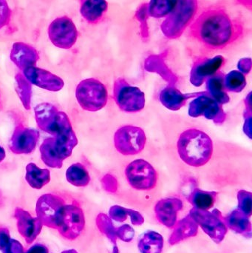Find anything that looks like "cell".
Segmentation results:
<instances>
[{
    "instance_id": "1",
    "label": "cell",
    "mask_w": 252,
    "mask_h": 253,
    "mask_svg": "<svg viewBox=\"0 0 252 253\" xmlns=\"http://www.w3.org/2000/svg\"><path fill=\"white\" fill-rule=\"evenodd\" d=\"M251 32V19L241 7L217 2L203 9L191 22L187 37L198 55L227 51L241 44Z\"/></svg>"
},
{
    "instance_id": "2",
    "label": "cell",
    "mask_w": 252,
    "mask_h": 253,
    "mask_svg": "<svg viewBox=\"0 0 252 253\" xmlns=\"http://www.w3.org/2000/svg\"><path fill=\"white\" fill-rule=\"evenodd\" d=\"M176 151L180 160L194 168H205L203 179L208 180V165L211 162L213 184L232 186L221 168L214 161V144L207 132L198 128H189L180 132L176 141Z\"/></svg>"
},
{
    "instance_id": "3",
    "label": "cell",
    "mask_w": 252,
    "mask_h": 253,
    "mask_svg": "<svg viewBox=\"0 0 252 253\" xmlns=\"http://www.w3.org/2000/svg\"><path fill=\"white\" fill-rule=\"evenodd\" d=\"M124 181L118 182L119 197L139 208H148L155 202L159 193V178L156 169L144 159L130 162L124 172ZM121 198V199H122Z\"/></svg>"
},
{
    "instance_id": "4",
    "label": "cell",
    "mask_w": 252,
    "mask_h": 253,
    "mask_svg": "<svg viewBox=\"0 0 252 253\" xmlns=\"http://www.w3.org/2000/svg\"><path fill=\"white\" fill-rule=\"evenodd\" d=\"M75 95L80 106L91 112L102 109L108 102L106 87L96 79L82 80L77 86Z\"/></svg>"
},
{
    "instance_id": "5",
    "label": "cell",
    "mask_w": 252,
    "mask_h": 253,
    "mask_svg": "<svg viewBox=\"0 0 252 253\" xmlns=\"http://www.w3.org/2000/svg\"><path fill=\"white\" fill-rule=\"evenodd\" d=\"M197 7L196 1H177L173 13L161 25L163 32L170 38L180 37L195 17Z\"/></svg>"
},
{
    "instance_id": "6",
    "label": "cell",
    "mask_w": 252,
    "mask_h": 253,
    "mask_svg": "<svg viewBox=\"0 0 252 253\" xmlns=\"http://www.w3.org/2000/svg\"><path fill=\"white\" fill-rule=\"evenodd\" d=\"M84 211L78 203L64 205L56 230L68 240H75L79 237L85 227Z\"/></svg>"
},
{
    "instance_id": "7",
    "label": "cell",
    "mask_w": 252,
    "mask_h": 253,
    "mask_svg": "<svg viewBox=\"0 0 252 253\" xmlns=\"http://www.w3.org/2000/svg\"><path fill=\"white\" fill-rule=\"evenodd\" d=\"M189 215L213 242L220 244L224 240L228 228L222 219L221 213L218 210H214L210 212L209 211L193 208L191 210Z\"/></svg>"
},
{
    "instance_id": "8",
    "label": "cell",
    "mask_w": 252,
    "mask_h": 253,
    "mask_svg": "<svg viewBox=\"0 0 252 253\" xmlns=\"http://www.w3.org/2000/svg\"><path fill=\"white\" fill-rule=\"evenodd\" d=\"M114 144L115 149L121 154L134 156L144 149L146 144V133L139 126H124L115 132Z\"/></svg>"
},
{
    "instance_id": "9",
    "label": "cell",
    "mask_w": 252,
    "mask_h": 253,
    "mask_svg": "<svg viewBox=\"0 0 252 253\" xmlns=\"http://www.w3.org/2000/svg\"><path fill=\"white\" fill-rule=\"evenodd\" d=\"M114 96L115 102L121 111L138 112L144 108V93L138 87L129 85L123 79L115 81Z\"/></svg>"
},
{
    "instance_id": "10",
    "label": "cell",
    "mask_w": 252,
    "mask_h": 253,
    "mask_svg": "<svg viewBox=\"0 0 252 253\" xmlns=\"http://www.w3.org/2000/svg\"><path fill=\"white\" fill-rule=\"evenodd\" d=\"M48 36L53 45L59 48L70 49L76 42L78 31L72 20L68 16H62L50 23Z\"/></svg>"
},
{
    "instance_id": "11",
    "label": "cell",
    "mask_w": 252,
    "mask_h": 253,
    "mask_svg": "<svg viewBox=\"0 0 252 253\" xmlns=\"http://www.w3.org/2000/svg\"><path fill=\"white\" fill-rule=\"evenodd\" d=\"M55 146L62 159L69 157L74 147L78 144V138L72 129L66 114L59 111L58 123L55 131Z\"/></svg>"
},
{
    "instance_id": "12",
    "label": "cell",
    "mask_w": 252,
    "mask_h": 253,
    "mask_svg": "<svg viewBox=\"0 0 252 253\" xmlns=\"http://www.w3.org/2000/svg\"><path fill=\"white\" fill-rule=\"evenodd\" d=\"M62 198L53 194L41 196L36 206L37 218L43 225L57 229L61 211L65 205Z\"/></svg>"
},
{
    "instance_id": "13",
    "label": "cell",
    "mask_w": 252,
    "mask_h": 253,
    "mask_svg": "<svg viewBox=\"0 0 252 253\" xmlns=\"http://www.w3.org/2000/svg\"><path fill=\"white\" fill-rule=\"evenodd\" d=\"M189 114L192 117L204 116L216 123H223L226 120V114L220 105L212 98L203 95L191 102Z\"/></svg>"
},
{
    "instance_id": "14",
    "label": "cell",
    "mask_w": 252,
    "mask_h": 253,
    "mask_svg": "<svg viewBox=\"0 0 252 253\" xmlns=\"http://www.w3.org/2000/svg\"><path fill=\"white\" fill-rule=\"evenodd\" d=\"M24 71V76L31 84L49 91L57 92L64 87V81L50 71L37 67H31Z\"/></svg>"
},
{
    "instance_id": "15",
    "label": "cell",
    "mask_w": 252,
    "mask_h": 253,
    "mask_svg": "<svg viewBox=\"0 0 252 253\" xmlns=\"http://www.w3.org/2000/svg\"><path fill=\"white\" fill-rule=\"evenodd\" d=\"M39 138V132L25 127L22 125L16 126L12 135L10 149L16 154H27L35 148Z\"/></svg>"
},
{
    "instance_id": "16",
    "label": "cell",
    "mask_w": 252,
    "mask_h": 253,
    "mask_svg": "<svg viewBox=\"0 0 252 253\" xmlns=\"http://www.w3.org/2000/svg\"><path fill=\"white\" fill-rule=\"evenodd\" d=\"M183 206V202L179 198L161 199L155 206L157 219L167 228H173L177 223L178 212L182 210Z\"/></svg>"
},
{
    "instance_id": "17",
    "label": "cell",
    "mask_w": 252,
    "mask_h": 253,
    "mask_svg": "<svg viewBox=\"0 0 252 253\" xmlns=\"http://www.w3.org/2000/svg\"><path fill=\"white\" fill-rule=\"evenodd\" d=\"M225 63L222 56H217L213 59L201 58L194 64L191 72V82L195 86H201L204 79L214 75Z\"/></svg>"
},
{
    "instance_id": "18",
    "label": "cell",
    "mask_w": 252,
    "mask_h": 253,
    "mask_svg": "<svg viewBox=\"0 0 252 253\" xmlns=\"http://www.w3.org/2000/svg\"><path fill=\"white\" fill-rule=\"evenodd\" d=\"M15 218L17 221L18 231L21 236L27 243H33L42 230L43 224L40 220L38 218H33L28 212L21 208H16Z\"/></svg>"
},
{
    "instance_id": "19",
    "label": "cell",
    "mask_w": 252,
    "mask_h": 253,
    "mask_svg": "<svg viewBox=\"0 0 252 253\" xmlns=\"http://www.w3.org/2000/svg\"><path fill=\"white\" fill-rule=\"evenodd\" d=\"M12 62L22 71L35 66L39 59L38 52L32 46L23 42L13 44L10 53Z\"/></svg>"
},
{
    "instance_id": "20",
    "label": "cell",
    "mask_w": 252,
    "mask_h": 253,
    "mask_svg": "<svg viewBox=\"0 0 252 253\" xmlns=\"http://www.w3.org/2000/svg\"><path fill=\"white\" fill-rule=\"evenodd\" d=\"M58 111L50 103H42L34 108L36 121L40 129L53 135L57 123Z\"/></svg>"
},
{
    "instance_id": "21",
    "label": "cell",
    "mask_w": 252,
    "mask_h": 253,
    "mask_svg": "<svg viewBox=\"0 0 252 253\" xmlns=\"http://www.w3.org/2000/svg\"><path fill=\"white\" fill-rule=\"evenodd\" d=\"M198 224L189 215L176 223L169 239V243L170 245H177L189 238L195 237L198 235Z\"/></svg>"
},
{
    "instance_id": "22",
    "label": "cell",
    "mask_w": 252,
    "mask_h": 253,
    "mask_svg": "<svg viewBox=\"0 0 252 253\" xmlns=\"http://www.w3.org/2000/svg\"><path fill=\"white\" fill-rule=\"evenodd\" d=\"M249 218L241 210L236 209L225 218L224 223L228 229L235 233L245 237H251L252 224Z\"/></svg>"
},
{
    "instance_id": "23",
    "label": "cell",
    "mask_w": 252,
    "mask_h": 253,
    "mask_svg": "<svg viewBox=\"0 0 252 253\" xmlns=\"http://www.w3.org/2000/svg\"><path fill=\"white\" fill-rule=\"evenodd\" d=\"M108 9V3L102 0L81 1V14L90 23H96L103 17Z\"/></svg>"
},
{
    "instance_id": "24",
    "label": "cell",
    "mask_w": 252,
    "mask_h": 253,
    "mask_svg": "<svg viewBox=\"0 0 252 253\" xmlns=\"http://www.w3.org/2000/svg\"><path fill=\"white\" fill-rule=\"evenodd\" d=\"M25 179L31 187L38 190L50 182V171L47 169H41L35 164L29 163L26 166Z\"/></svg>"
},
{
    "instance_id": "25",
    "label": "cell",
    "mask_w": 252,
    "mask_h": 253,
    "mask_svg": "<svg viewBox=\"0 0 252 253\" xmlns=\"http://www.w3.org/2000/svg\"><path fill=\"white\" fill-rule=\"evenodd\" d=\"M164 245V238L160 233L149 231L141 238L138 248L141 253H161Z\"/></svg>"
},
{
    "instance_id": "26",
    "label": "cell",
    "mask_w": 252,
    "mask_h": 253,
    "mask_svg": "<svg viewBox=\"0 0 252 253\" xmlns=\"http://www.w3.org/2000/svg\"><path fill=\"white\" fill-rule=\"evenodd\" d=\"M221 73L212 76L207 83V88L213 99L217 103L226 104L229 97L225 92L224 77Z\"/></svg>"
},
{
    "instance_id": "27",
    "label": "cell",
    "mask_w": 252,
    "mask_h": 253,
    "mask_svg": "<svg viewBox=\"0 0 252 253\" xmlns=\"http://www.w3.org/2000/svg\"><path fill=\"white\" fill-rule=\"evenodd\" d=\"M41 159L50 168H60L62 166L63 159L61 158L55 146L54 138H49L44 140L40 147Z\"/></svg>"
},
{
    "instance_id": "28",
    "label": "cell",
    "mask_w": 252,
    "mask_h": 253,
    "mask_svg": "<svg viewBox=\"0 0 252 253\" xmlns=\"http://www.w3.org/2000/svg\"><path fill=\"white\" fill-rule=\"evenodd\" d=\"M188 96L174 87H167L160 95L161 103L172 111H177L184 105Z\"/></svg>"
},
{
    "instance_id": "29",
    "label": "cell",
    "mask_w": 252,
    "mask_h": 253,
    "mask_svg": "<svg viewBox=\"0 0 252 253\" xmlns=\"http://www.w3.org/2000/svg\"><path fill=\"white\" fill-rule=\"evenodd\" d=\"M217 196L216 192L204 191L197 188L189 196V202L193 205L194 208L209 211L214 205Z\"/></svg>"
},
{
    "instance_id": "30",
    "label": "cell",
    "mask_w": 252,
    "mask_h": 253,
    "mask_svg": "<svg viewBox=\"0 0 252 253\" xmlns=\"http://www.w3.org/2000/svg\"><path fill=\"white\" fill-rule=\"evenodd\" d=\"M68 182L76 187H86L90 181V175L84 165L81 163L73 164L66 172Z\"/></svg>"
},
{
    "instance_id": "31",
    "label": "cell",
    "mask_w": 252,
    "mask_h": 253,
    "mask_svg": "<svg viewBox=\"0 0 252 253\" xmlns=\"http://www.w3.org/2000/svg\"><path fill=\"white\" fill-rule=\"evenodd\" d=\"M15 80L16 93L24 108L26 110H29L31 108V84L22 74H16Z\"/></svg>"
},
{
    "instance_id": "32",
    "label": "cell",
    "mask_w": 252,
    "mask_h": 253,
    "mask_svg": "<svg viewBox=\"0 0 252 253\" xmlns=\"http://www.w3.org/2000/svg\"><path fill=\"white\" fill-rule=\"evenodd\" d=\"M96 224L99 231L102 234L105 235L112 242L114 248L118 251V248H117L118 237L116 235V228L114 227L110 218L105 214H99L96 218Z\"/></svg>"
},
{
    "instance_id": "33",
    "label": "cell",
    "mask_w": 252,
    "mask_h": 253,
    "mask_svg": "<svg viewBox=\"0 0 252 253\" xmlns=\"http://www.w3.org/2000/svg\"><path fill=\"white\" fill-rule=\"evenodd\" d=\"M224 85L229 91L240 93L247 85V80L241 71H232L225 77Z\"/></svg>"
},
{
    "instance_id": "34",
    "label": "cell",
    "mask_w": 252,
    "mask_h": 253,
    "mask_svg": "<svg viewBox=\"0 0 252 253\" xmlns=\"http://www.w3.org/2000/svg\"><path fill=\"white\" fill-rule=\"evenodd\" d=\"M176 1H152L149 7V15L155 18L163 17L176 7Z\"/></svg>"
},
{
    "instance_id": "35",
    "label": "cell",
    "mask_w": 252,
    "mask_h": 253,
    "mask_svg": "<svg viewBox=\"0 0 252 253\" xmlns=\"http://www.w3.org/2000/svg\"><path fill=\"white\" fill-rule=\"evenodd\" d=\"M252 194L250 192L246 190H240L238 193V203L239 208L248 217L252 215Z\"/></svg>"
},
{
    "instance_id": "36",
    "label": "cell",
    "mask_w": 252,
    "mask_h": 253,
    "mask_svg": "<svg viewBox=\"0 0 252 253\" xmlns=\"http://www.w3.org/2000/svg\"><path fill=\"white\" fill-rule=\"evenodd\" d=\"M129 210L130 209H126L119 205H115L110 208L109 215L112 219L118 222H124L129 215Z\"/></svg>"
},
{
    "instance_id": "37",
    "label": "cell",
    "mask_w": 252,
    "mask_h": 253,
    "mask_svg": "<svg viewBox=\"0 0 252 253\" xmlns=\"http://www.w3.org/2000/svg\"><path fill=\"white\" fill-rule=\"evenodd\" d=\"M10 17H11V10L7 1L4 0H0V30L9 23Z\"/></svg>"
},
{
    "instance_id": "38",
    "label": "cell",
    "mask_w": 252,
    "mask_h": 253,
    "mask_svg": "<svg viewBox=\"0 0 252 253\" xmlns=\"http://www.w3.org/2000/svg\"><path fill=\"white\" fill-rule=\"evenodd\" d=\"M116 235L118 239L124 242H130L135 236V231L128 224H124L116 229Z\"/></svg>"
},
{
    "instance_id": "39",
    "label": "cell",
    "mask_w": 252,
    "mask_h": 253,
    "mask_svg": "<svg viewBox=\"0 0 252 253\" xmlns=\"http://www.w3.org/2000/svg\"><path fill=\"white\" fill-rule=\"evenodd\" d=\"M102 184L105 190L108 193H113V194L117 193L118 181L114 175H109V174L105 175L102 179Z\"/></svg>"
},
{
    "instance_id": "40",
    "label": "cell",
    "mask_w": 252,
    "mask_h": 253,
    "mask_svg": "<svg viewBox=\"0 0 252 253\" xmlns=\"http://www.w3.org/2000/svg\"><path fill=\"white\" fill-rule=\"evenodd\" d=\"M10 241L11 239H10L8 229L5 227H0V250L4 251L8 246Z\"/></svg>"
},
{
    "instance_id": "41",
    "label": "cell",
    "mask_w": 252,
    "mask_h": 253,
    "mask_svg": "<svg viewBox=\"0 0 252 253\" xmlns=\"http://www.w3.org/2000/svg\"><path fill=\"white\" fill-rule=\"evenodd\" d=\"M4 253H24L23 247L21 245L20 242L18 241L11 239L8 246L4 250Z\"/></svg>"
},
{
    "instance_id": "42",
    "label": "cell",
    "mask_w": 252,
    "mask_h": 253,
    "mask_svg": "<svg viewBox=\"0 0 252 253\" xmlns=\"http://www.w3.org/2000/svg\"><path fill=\"white\" fill-rule=\"evenodd\" d=\"M129 216L131 219L132 224L135 226H141L144 222V219L139 212L133 210H129Z\"/></svg>"
},
{
    "instance_id": "43",
    "label": "cell",
    "mask_w": 252,
    "mask_h": 253,
    "mask_svg": "<svg viewBox=\"0 0 252 253\" xmlns=\"http://www.w3.org/2000/svg\"><path fill=\"white\" fill-rule=\"evenodd\" d=\"M24 253H49V251L45 245L36 244V245H33L31 248Z\"/></svg>"
},
{
    "instance_id": "44",
    "label": "cell",
    "mask_w": 252,
    "mask_h": 253,
    "mask_svg": "<svg viewBox=\"0 0 252 253\" xmlns=\"http://www.w3.org/2000/svg\"><path fill=\"white\" fill-rule=\"evenodd\" d=\"M4 158H5V151L4 148L0 146V162H2Z\"/></svg>"
},
{
    "instance_id": "45",
    "label": "cell",
    "mask_w": 252,
    "mask_h": 253,
    "mask_svg": "<svg viewBox=\"0 0 252 253\" xmlns=\"http://www.w3.org/2000/svg\"><path fill=\"white\" fill-rule=\"evenodd\" d=\"M62 253H78L74 249H71V250H68V251H63Z\"/></svg>"
}]
</instances>
